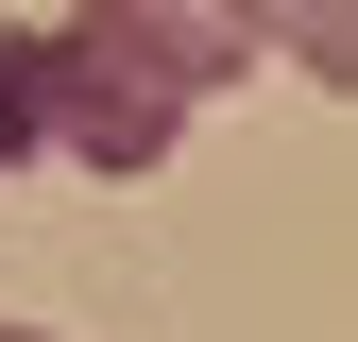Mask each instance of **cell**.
<instances>
[{"label":"cell","mask_w":358,"mask_h":342,"mask_svg":"<svg viewBox=\"0 0 358 342\" xmlns=\"http://www.w3.org/2000/svg\"><path fill=\"white\" fill-rule=\"evenodd\" d=\"M188 103H205V86L154 69L137 34H103V18L52 34V154L69 171H171V154H188Z\"/></svg>","instance_id":"1"},{"label":"cell","mask_w":358,"mask_h":342,"mask_svg":"<svg viewBox=\"0 0 358 342\" xmlns=\"http://www.w3.org/2000/svg\"><path fill=\"white\" fill-rule=\"evenodd\" d=\"M69 18L137 34V52L188 69V86H239V69H256V0H69Z\"/></svg>","instance_id":"2"},{"label":"cell","mask_w":358,"mask_h":342,"mask_svg":"<svg viewBox=\"0 0 358 342\" xmlns=\"http://www.w3.org/2000/svg\"><path fill=\"white\" fill-rule=\"evenodd\" d=\"M256 52L307 86H358V0H256Z\"/></svg>","instance_id":"3"},{"label":"cell","mask_w":358,"mask_h":342,"mask_svg":"<svg viewBox=\"0 0 358 342\" xmlns=\"http://www.w3.org/2000/svg\"><path fill=\"white\" fill-rule=\"evenodd\" d=\"M52 154V34H0V171Z\"/></svg>","instance_id":"4"},{"label":"cell","mask_w":358,"mask_h":342,"mask_svg":"<svg viewBox=\"0 0 358 342\" xmlns=\"http://www.w3.org/2000/svg\"><path fill=\"white\" fill-rule=\"evenodd\" d=\"M0 342H52V325H0Z\"/></svg>","instance_id":"5"}]
</instances>
